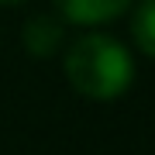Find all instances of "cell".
<instances>
[{"mask_svg":"<svg viewBox=\"0 0 155 155\" xmlns=\"http://www.w3.org/2000/svg\"><path fill=\"white\" fill-rule=\"evenodd\" d=\"M4 7H14V4H24V0H0Z\"/></svg>","mask_w":155,"mask_h":155,"instance_id":"5b68a950","label":"cell"},{"mask_svg":"<svg viewBox=\"0 0 155 155\" xmlns=\"http://www.w3.org/2000/svg\"><path fill=\"white\" fill-rule=\"evenodd\" d=\"M62 41H66V24H62L59 17H52V14H35L31 21L24 24V45H28V52L38 55V59L55 55L62 48Z\"/></svg>","mask_w":155,"mask_h":155,"instance_id":"3957f363","label":"cell"},{"mask_svg":"<svg viewBox=\"0 0 155 155\" xmlns=\"http://www.w3.org/2000/svg\"><path fill=\"white\" fill-rule=\"evenodd\" d=\"M131 38L148 59H155V0H141L131 14Z\"/></svg>","mask_w":155,"mask_h":155,"instance_id":"277c9868","label":"cell"},{"mask_svg":"<svg viewBox=\"0 0 155 155\" xmlns=\"http://www.w3.org/2000/svg\"><path fill=\"white\" fill-rule=\"evenodd\" d=\"M52 4L72 24H104L121 17L134 0H52Z\"/></svg>","mask_w":155,"mask_h":155,"instance_id":"7a4b0ae2","label":"cell"},{"mask_svg":"<svg viewBox=\"0 0 155 155\" xmlns=\"http://www.w3.org/2000/svg\"><path fill=\"white\" fill-rule=\"evenodd\" d=\"M66 79L79 97L86 100H117L127 93V86L134 83V62L131 52L124 48L110 35H79L76 41L66 48Z\"/></svg>","mask_w":155,"mask_h":155,"instance_id":"6da1fadb","label":"cell"}]
</instances>
